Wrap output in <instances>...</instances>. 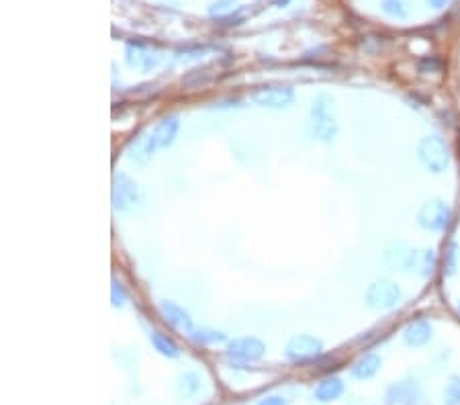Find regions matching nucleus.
Instances as JSON below:
<instances>
[{"mask_svg": "<svg viewBox=\"0 0 460 405\" xmlns=\"http://www.w3.org/2000/svg\"><path fill=\"white\" fill-rule=\"evenodd\" d=\"M178 131H180V121H178V117H174V115L164 117V119L155 125V129H153V140H155L157 150L170 148V146L176 142Z\"/></svg>", "mask_w": 460, "mask_h": 405, "instance_id": "6e6552de", "label": "nucleus"}, {"mask_svg": "<svg viewBox=\"0 0 460 405\" xmlns=\"http://www.w3.org/2000/svg\"><path fill=\"white\" fill-rule=\"evenodd\" d=\"M191 340L199 346H207V344H221L227 340V334L217 332V330H207V328H193L189 332Z\"/></svg>", "mask_w": 460, "mask_h": 405, "instance_id": "4468645a", "label": "nucleus"}, {"mask_svg": "<svg viewBox=\"0 0 460 405\" xmlns=\"http://www.w3.org/2000/svg\"><path fill=\"white\" fill-rule=\"evenodd\" d=\"M266 355V344L256 336L233 338L225 346V356L238 362H254Z\"/></svg>", "mask_w": 460, "mask_h": 405, "instance_id": "39448f33", "label": "nucleus"}, {"mask_svg": "<svg viewBox=\"0 0 460 405\" xmlns=\"http://www.w3.org/2000/svg\"><path fill=\"white\" fill-rule=\"evenodd\" d=\"M127 301H129V293H127L125 285L115 276L113 283H111V303L115 309H121V307L127 305Z\"/></svg>", "mask_w": 460, "mask_h": 405, "instance_id": "2eb2a0df", "label": "nucleus"}, {"mask_svg": "<svg viewBox=\"0 0 460 405\" xmlns=\"http://www.w3.org/2000/svg\"><path fill=\"white\" fill-rule=\"evenodd\" d=\"M125 53H127V64H129V66H137V68H142L144 72L153 70V68L160 64V59H162L160 53L148 51L144 44H129Z\"/></svg>", "mask_w": 460, "mask_h": 405, "instance_id": "1a4fd4ad", "label": "nucleus"}, {"mask_svg": "<svg viewBox=\"0 0 460 405\" xmlns=\"http://www.w3.org/2000/svg\"><path fill=\"white\" fill-rule=\"evenodd\" d=\"M236 8H238V0H213L209 4V15L223 19V17L231 15Z\"/></svg>", "mask_w": 460, "mask_h": 405, "instance_id": "dca6fc26", "label": "nucleus"}, {"mask_svg": "<svg viewBox=\"0 0 460 405\" xmlns=\"http://www.w3.org/2000/svg\"><path fill=\"white\" fill-rule=\"evenodd\" d=\"M342 393H344V383L338 377H329V379H323L313 389V399H317L319 404H329V402L340 399Z\"/></svg>", "mask_w": 460, "mask_h": 405, "instance_id": "9b49d317", "label": "nucleus"}, {"mask_svg": "<svg viewBox=\"0 0 460 405\" xmlns=\"http://www.w3.org/2000/svg\"><path fill=\"white\" fill-rule=\"evenodd\" d=\"M376 366H378V360L374 356H366L364 360L358 362L352 373H354L356 379H366V377H370L376 370Z\"/></svg>", "mask_w": 460, "mask_h": 405, "instance_id": "a211bd4d", "label": "nucleus"}, {"mask_svg": "<svg viewBox=\"0 0 460 405\" xmlns=\"http://www.w3.org/2000/svg\"><path fill=\"white\" fill-rule=\"evenodd\" d=\"M157 150L153 131H140L127 146V158L137 166H148Z\"/></svg>", "mask_w": 460, "mask_h": 405, "instance_id": "423d86ee", "label": "nucleus"}, {"mask_svg": "<svg viewBox=\"0 0 460 405\" xmlns=\"http://www.w3.org/2000/svg\"><path fill=\"white\" fill-rule=\"evenodd\" d=\"M111 201H113V209L119 211V213H127V211H131L137 205V201H140V189H137L135 180L129 174L117 172L113 176Z\"/></svg>", "mask_w": 460, "mask_h": 405, "instance_id": "f03ea898", "label": "nucleus"}, {"mask_svg": "<svg viewBox=\"0 0 460 405\" xmlns=\"http://www.w3.org/2000/svg\"><path fill=\"white\" fill-rule=\"evenodd\" d=\"M256 405H289V402L280 395H268V397L260 399Z\"/></svg>", "mask_w": 460, "mask_h": 405, "instance_id": "6ab92c4d", "label": "nucleus"}, {"mask_svg": "<svg viewBox=\"0 0 460 405\" xmlns=\"http://www.w3.org/2000/svg\"><path fill=\"white\" fill-rule=\"evenodd\" d=\"M399 297L397 289L389 283H381V285H374L370 291H368V303L372 307H387L391 305L395 299Z\"/></svg>", "mask_w": 460, "mask_h": 405, "instance_id": "f8f14e48", "label": "nucleus"}, {"mask_svg": "<svg viewBox=\"0 0 460 405\" xmlns=\"http://www.w3.org/2000/svg\"><path fill=\"white\" fill-rule=\"evenodd\" d=\"M150 340H152L153 350H155L157 355L164 356V358H178V356H180L178 344H176L168 334H164V332H152Z\"/></svg>", "mask_w": 460, "mask_h": 405, "instance_id": "ddd939ff", "label": "nucleus"}, {"mask_svg": "<svg viewBox=\"0 0 460 405\" xmlns=\"http://www.w3.org/2000/svg\"><path fill=\"white\" fill-rule=\"evenodd\" d=\"M252 101L262 109L282 111V109H289L295 102V91L291 86H285V84H268V86L256 88L252 93Z\"/></svg>", "mask_w": 460, "mask_h": 405, "instance_id": "7ed1b4c3", "label": "nucleus"}, {"mask_svg": "<svg viewBox=\"0 0 460 405\" xmlns=\"http://www.w3.org/2000/svg\"><path fill=\"white\" fill-rule=\"evenodd\" d=\"M160 311H162V317L170 323V326H174L176 330H184V332H191L195 326H193V317H191V313L182 307V305H178L176 301H162L160 303Z\"/></svg>", "mask_w": 460, "mask_h": 405, "instance_id": "0eeeda50", "label": "nucleus"}, {"mask_svg": "<svg viewBox=\"0 0 460 405\" xmlns=\"http://www.w3.org/2000/svg\"><path fill=\"white\" fill-rule=\"evenodd\" d=\"M383 10L391 17L405 19L409 15V2L408 0H383Z\"/></svg>", "mask_w": 460, "mask_h": 405, "instance_id": "f3484780", "label": "nucleus"}, {"mask_svg": "<svg viewBox=\"0 0 460 405\" xmlns=\"http://www.w3.org/2000/svg\"><path fill=\"white\" fill-rule=\"evenodd\" d=\"M321 350H323V342L319 338L311 334H299L289 340L285 348V356L291 362H311L321 355Z\"/></svg>", "mask_w": 460, "mask_h": 405, "instance_id": "20e7f679", "label": "nucleus"}, {"mask_svg": "<svg viewBox=\"0 0 460 405\" xmlns=\"http://www.w3.org/2000/svg\"><path fill=\"white\" fill-rule=\"evenodd\" d=\"M174 389H176V395L180 399H193L199 395V391L203 389V379L199 373H193V370H186V373H180L176 377V383H174Z\"/></svg>", "mask_w": 460, "mask_h": 405, "instance_id": "9d476101", "label": "nucleus"}, {"mask_svg": "<svg viewBox=\"0 0 460 405\" xmlns=\"http://www.w3.org/2000/svg\"><path fill=\"white\" fill-rule=\"evenodd\" d=\"M448 0H428V4H432V6H436V8H440V6H444Z\"/></svg>", "mask_w": 460, "mask_h": 405, "instance_id": "aec40b11", "label": "nucleus"}, {"mask_svg": "<svg viewBox=\"0 0 460 405\" xmlns=\"http://www.w3.org/2000/svg\"><path fill=\"white\" fill-rule=\"evenodd\" d=\"M309 133L313 140L329 144L336 138V115H334V101L327 95H319L311 102L309 121H307Z\"/></svg>", "mask_w": 460, "mask_h": 405, "instance_id": "f257e3e1", "label": "nucleus"}]
</instances>
